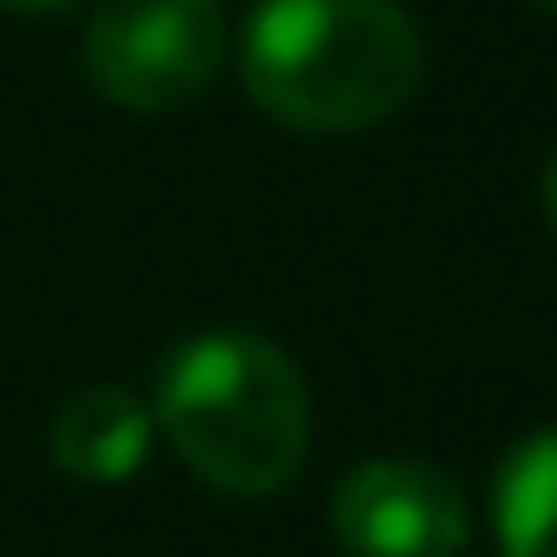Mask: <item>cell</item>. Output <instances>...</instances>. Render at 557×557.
<instances>
[{
    "label": "cell",
    "mask_w": 557,
    "mask_h": 557,
    "mask_svg": "<svg viewBox=\"0 0 557 557\" xmlns=\"http://www.w3.org/2000/svg\"><path fill=\"white\" fill-rule=\"evenodd\" d=\"M426 79L400 0H262L243 27V86L289 132L342 138L394 119Z\"/></svg>",
    "instance_id": "cell-1"
},
{
    "label": "cell",
    "mask_w": 557,
    "mask_h": 557,
    "mask_svg": "<svg viewBox=\"0 0 557 557\" xmlns=\"http://www.w3.org/2000/svg\"><path fill=\"white\" fill-rule=\"evenodd\" d=\"M151 420L177 459L230 498L283 492L309 459V381L249 329H203L177 342L158 368Z\"/></svg>",
    "instance_id": "cell-2"
},
{
    "label": "cell",
    "mask_w": 557,
    "mask_h": 557,
    "mask_svg": "<svg viewBox=\"0 0 557 557\" xmlns=\"http://www.w3.org/2000/svg\"><path fill=\"white\" fill-rule=\"evenodd\" d=\"M79 66L99 99L125 112H177L223 66L216 0H99L86 21Z\"/></svg>",
    "instance_id": "cell-3"
},
{
    "label": "cell",
    "mask_w": 557,
    "mask_h": 557,
    "mask_svg": "<svg viewBox=\"0 0 557 557\" xmlns=\"http://www.w3.org/2000/svg\"><path fill=\"white\" fill-rule=\"evenodd\" d=\"M329 531L348 557H466V492L426 459H361L329 498Z\"/></svg>",
    "instance_id": "cell-4"
},
{
    "label": "cell",
    "mask_w": 557,
    "mask_h": 557,
    "mask_svg": "<svg viewBox=\"0 0 557 557\" xmlns=\"http://www.w3.org/2000/svg\"><path fill=\"white\" fill-rule=\"evenodd\" d=\"M151 433H158L151 407L132 387L99 381L53 413V466L79 485H125L151 459Z\"/></svg>",
    "instance_id": "cell-5"
},
{
    "label": "cell",
    "mask_w": 557,
    "mask_h": 557,
    "mask_svg": "<svg viewBox=\"0 0 557 557\" xmlns=\"http://www.w3.org/2000/svg\"><path fill=\"white\" fill-rule=\"evenodd\" d=\"M492 531L505 557H557V426L524 433L492 472Z\"/></svg>",
    "instance_id": "cell-6"
},
{
    "label": "cell",
    "mask_w": 557,
    "mask_h": 557,
    "mask_svg": "<svg viewBox=\"0 0 557 557\" xmlns=\"http://www.w3.org/2000/svg\"><path fill=\"white\" fill-rule=\"evenodd\" d=\"M0 8H14V14H66V8H79V0H0Z\"/></svg>",
    "instance_id": "cell-7"
},
{
    "label": "cell",
    "mask_w": 557,
    "mask_h": 557,
    "mask_svg": "<svg viewBox=\"0 0 557 557\" xmlns=\"http://www.w3.org/2000/svg\"><path fill=\"white\" fill-rule=\"evenodd\" d=\"M544 216H550V230H557V151H550V164H544Z\"/></svg>",
    "instance_id": "cell-8"
},
{
    "label": "cell",
    "mask_w": 557,
    "mask_h": 557,
    "mask_svg": "<svg viewBox=\"0 0 557 557\" xmlns=\"http://www.w3.org/2000/svg\"><path fill=\"white\" fill-rule=\"evenodd\" d=\"M537 8H544V14H557V0H537Z\"/></svg>",
    "instance_id": "cell-9"
},
{
    "label": "cell",
    "mask_w": 557,
    "mask_h": 557,
    "mask_svg": "<svg viewBox=\"0 0 557 557\" xmlns=\"http://www.w3.org/2000/svg\"><path fill=\"white\" fill-rule=\"evenodd\" d=\"M485 557H505V550H485Z\"/></svg>",
    "instance_id": "cell-10"
}]
</instances>
